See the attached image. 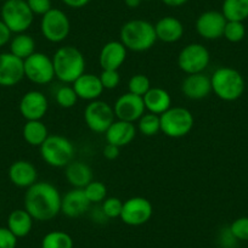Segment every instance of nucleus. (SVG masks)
Segmentation results:
<instances>
[{"mask_svg":"<svg viewBox=\"0 0 248 248\" xmlns=\"http://www.w3.org/2000/svg\"><path fill=\"white\" fill-rule=\"evenodd\" d=\"M62 196L51 183L37 181L25 194V209L37 221H49L61 213Z\"/></svg>","mask_w":248,"mask_h":248,"instance_id":"1","label":"nucleus"},{"mask_svg":"<svg viewBox=\"0 0 248 248\" xmlns=\"http://www.w3.org/2000/svg\"><path fill=\"white\" fill-rule=\"evenodd\" d=\"M55 77L65 84H73L85 73V57L79 49L72 45L61 46L52 55Z\"/></svg>","mask_w":248,"mask_h":248,"instance_id":"2","label":"nucleus"},{"mask_svg":"<svg viewBox=\"0 0 248 248\" xmlns=\"http://www.w3.org/2000/svg\"><path fill=\"white\" fill-rule=\"evenodd\" d=\"M119 42L130 51H147L157 42L155 26L149 21L140 18L128 21L122 26Z\"/></svg>","mask_w":248,"mask_h":248,"instance_id":"3","label":"nucleus"},{"mask_svg":"<svg viewBox=\"0 0 248 248\" xmlns=\"http://www.w3.org/2000/svg\"><path fill=\"white\" fill-rule=\"evenodd\" d=\"M212 92L224 101H236L245 92V79L237 70L220 67L211 77Z\"/></svg>","mask_w":248,"mask_h":248,"instance_id":"4","label":"nucleus"},{"mask_svg":"<svg viewBox=\"0 0 248 248\" xmlns=\"http://www.w3.org/2000/svg\"><path fill=\"white\" fill-rule=\"evenodd\" d=\"M39 149L43 161L54 168H65L75 159V145L62 135H49Z\"/></svg>","mask_w":248,"mask_h":248,"instance_id":"5","label":"nucleus"},{"mask_svg":"<svg viewBox=\"0 0 248 248\" xmlns=\"http://www.w3.org/2000/svg\"><path fill=\"white\" fill-rule=\"evenodd\" d=\"M161 132L166 137L179 139L186 137L194 128L195 119L191 111L185 107L173 106L159 116Z\"/></svg>","mask_w":248,"mask_h":248,"instance_id":"6","label":"nucleus"},{"mask_svg":"<svg viewBox=\"0 0 248 248\" xmlns=\"http://www.w3.org/2000/svg\"><path fill=\"white\" fill-rule=\"evenodd\" d=\"M1 21L15 34L26 33L34 20V14L26 0H5L1 6Z\"/></svg>","mask_w":248,"mask_h":248,"instance_id":"7","label":"nucleus"},{"mask_svg":"<svg viewBox=\"0 0 248 248\" xmlns=\"http://www.w3.org/2000/svg\"><path fill=\"white\" fill-rule=\"evenodd\" d=\"M211 62V54L204 45L191 43L181 49L178 55V66L186 75L202 73Z\"/></svg>","mask_w":248,"mask_h":248,"instance_id":"8","label":"nucleus"},{"mask_svg":"<svg viewBox=\"0 0 248 248\" xmlns=\"http://www.w3.org/2000/svg\"><path fill=\"white\" fill-rule=\"evenodd\" d=\"M40 31L47 42L59 44L66 40L71 32V22L68 16L60 9H51L42 16Z\"/></svg>","mask_w":248,"mask_h":248,"instance_id":"9","label":"nucleus"},{"mask_svg":"<svg viewBox=\"0 0 248 248\" xmlns=\"http://www.w3.org/2000/svg\"><path fill=\"white\" fill-rule=\"evenodd\" d=\"M25 77L38 85H46L55 79V70L51 57L44 52L35 51L23 61Z\"/></svg>","mask_w":248,"mask_h":248,"instance_id":"10","label":"nucleus"},{"mask_svg":"<svg viewBox=\"0 0 248 248\" xmlns=\"http://www.w3.org/2000/svg\"><path fill=\"white\" fill-rule=\"evenodd\" d=\"M113 107L102 100H94L87 105L84 109V121L92 132L105 134L116 121Z\"/></svg>","mask_w":248,"mask_h":248,"instance_id":"11","label":"nucleus"},{"mask_svg":"<svg viewBox=\"0 0 248 248\" xmlns=\"http://www.w3.org/2000/svg\"><path fill=\"white\" fill-rule=\"evenodd\" d=\"M154 214V207L147 199L135 196L123 202L121 220L129 226H140L146 224Z\"/></svg>","mask_w":248,"mask_h":248,"instance_id":"12","label":"nucleus"},{"mask_svg":"<svg viewBox=\"0 0 248 248\" xmlns=\"http://www.w3.org/2000/svg\"><path fill=\"white\" fill-rule=\"evenodd\" d=\"M113 111L114 114H116V118L119 119V121L134 123V122L139 121L141 118L146 108H145L144 99L141 96H138V95L128 92L125 94L121 95L116 100Z\"/></svg>","mask_w":248,"mask_h":248,"instance_id":"13","label":"nucleus"},{"mask_svg":"<svg viewBox=\"0 0 248 248\" xmlns=\"http://www.w3.org/2000/svg\"><path fill=\"white\" fill-rule=\"evenodd\" d=\"M226 22L221 11H204L196 20V32L203 39L217 40L223 37Z\"/></svg>","mask_w":248,"mask_h":248,"instance_id":"14","label":"nucleus"},{"mask_svg":"<svg viewBox=\"0 0 248 248\" xmlns=\"http://www.w3.org/2000/svg\"><path fill=\"white\" fill-rule=\"evenodd\" d=\"M18 109L26 121H42L49 109V102L42 92L31 90L21 97Z\"/></svg>","mask_w":248,"mask_h":248,"instance_id":"15","label":"nucleus"},{"mask_svg":"<svg viewBox=\"0 0 248 248\" xmlns=\"http://www.w3.org/2000/svg\"><path fill=\"white\" fill-rule=\"evenodd\" d=\"M25 78L23 60L11 52L0 54V87L11 88Z\"/></svg>","mask_w":248,"mask_h":248,"instance_id":"16","label":"nucleus"},{"mask_svg":"<svg viewBox=\"0 0 248 248\" xmlns=\"http://www.w3.org/2000/svg\"><path fill=\"white\" fill-rule=\"evenodd\" d=\"M90 201L83 189L70 190L61 200V213L68 218H79L90 209Z\"/></svg>","mask_w":248,"mask_h":248,"instance_id":"17","label":"nucleus"},{"mask_svg":"<svg viewBox=\"0 0 248 248\" xmlns=\"http://www.w3.org/2000/svg\"><path fill=\"white\" fill-rule=\"evenodd\" d=\"M181 92L190 100L206 99L212 93L211 77L203 72L187 75L181 83Z\"/></svg>","mask_w":248,"mask_h":248,"instance_id":"18","label":"nucleus"},{"mask_svg":"<svg viewBox=\"0 0 248 248\" xmlns=\"http://www.w3.org/2000/svg\"><path fill=\"white\" fill-rule=\"evenodd\" d=\"M11 183L21 189H28L38 181V170L34 164L26 159H18L10 166L8 170Z\"/></svg>","mask_w":248,"mask_h":248,"instance_id":"19","label":"nucleus"},{"mask_svg":"<svg viewBox=\"0 0 248 248\" xmlns=\"http://www.w3.org/2000/svg\"><path fill=\"white\" fill-rule=\"evenodd\" d=\"M127 47L121 42L112 40L102 46L99 55V63L102 70H119L127 59Z\"/></svg>","mask_w":248,"mask_h":248,"instance_id":"20","label":"nucleus"},{"mask_svg":"<svg viewBox=\"0 0 248 248\" xmlns=\"http://www.w3.org/2000/svg\"><path fill=\"white\" fill-rule=\"evenodd\" d=\"M105 137H106L107 144L118 147L128 146L137 137V128H135L134 123L117 119L106 130Z\"/></svg>","mask_w":248,"mask_h":248,"instance_id":"21","label":"nucleus"},{"mask_svg":"<svg viewBox=\"0 0 248 248\" xmlns=\"http://www.w3.org/2000/svg\"><path fill=\"white\" fill-rule=\"evenodd\" d=\"M78 99L85 100V101H94L99 100L104 93V87L101 84L99 76L93 73H84L80 76L77 80L72 84Z\"/></svg>","mask_w":248,"mask_h":248,"instance_id":"22","label":"nucleus"},{"mask_svg":"<svg viewBox=\"0 0 248 248\" xmlns=\"http://www.w3.org/2000/svg\"><path fill=\"white\" fill-rule=\"evenodd\" d=\"M157 40L163 43H176L183 38L184 35V25L180 20L173 16H166L161 20L157 21L155 25Z\"/></svg>","mask_w":248,"mask_h":248,"instance_id":"23","label":"nucleus"},{"mask_svg":"<svg viewBox=\"0 0 248 248\" xmlns=\"http://www.w3.org/2000/svg\"><path fill=\"white\" fill-rule=\"evenodd\" d=\"M65 176L75 189H84L88 184L94 180L92 168L84 162L76 159L65 167Z\"/></svg>","mask_w":248,"mask_h":248,"instance_id":"24","label":"nucleus"},{"mask_svg":"<svg viewBox=\"0 0 248 248\" xmlns=\"http://www.w3.org/2000/svg\"><path fill=\"white\" fill-rule=\"evenodd\" d=\"M145 104V108L150 113L158 114L161 116L162 113L169 109L171 107V96L166 89L159 87H154L142 96Z\"/></svg>","mask_w":248,"mask_h":248,"instance_id":"25","label":"nucleus"},{"mask_svg":"<svg viewBox=\"0 0 248 248\" xmlns=\"http://www.w3.org/2000/svg\"><path fill=\"white\" fill-rule=\"evenodd\" d=\"M33 220L30 213L23 209H15L8 217V226L6 228L17 238L26 237L31 233L33 228Z\"/></svg>","mask_w":248,"mask_h":248,"instance_id":"26","label":"nucleus"},{"mask_svg":"<svg viewBox=\"0 0 248 248\" xmlns=\"http://www.w3.org/2000/svg\"><path fill=\"white\" fill-rule=\"evenodd\" d=\"M22 137L31 146L40 147V145L49 137V132L42 121H26L22 128Z\"/></svg>","mask_w":248,"mask_h":248,"instance_id":"27","label":"nucleus"},{"mask_svg":"<svg viewBox=\"0 0 248 248\" xmlns=\"http://www.w3.org/2000/svg\"><path fill=\"white\" fill-rule=\"evenodd\" d=\"M10 52L25 61L35 52V40L27 33H20L10 40Z\"/></svg>","mask_w":248,"mask_h":248,"instance_id":"28","label":"nucleus"},{"mask_svg":"<svg viewBox=\"0 0 248 248\" xmlns=\"http://www.w3.org/2000/svg\"><path fill=\"white\" fill-rule=\"evenodd\" d=\"M221 14L226 21L243 22L248 18V0H224Z\"/></svg>","mask_w":248,"mask_h":248,"instance_id":"29","label":"nucleus"},{"mask_svg":"<svg viewBox=\"0 0 248 248\" xmlns=\"http://www.w3.org/2000/svg\"><path fill=\"white\" fill-rule=\"evenodd\" d=\"M42 248H73V238L65 231H50L43 237Z\"/></svg>","mask_w":248,"mask_h":248,"instance_id":"30","label":"nucleus"},{"mask_svg":"<svg viewBox=\"0 0 248 248\" xmlns=\"http://www.w3.org/2000/svg\"><path fill=\"white\" fill-rule=\"evenodd\" d=\"M138 129L145 137H155L161 132V118L158 114L144 113L138 121Z\"/></svg>","mask_w":248,"mask_h":248,"instance_id":"31","label":"nucleus"},{"mask_svg":"<svg viewBox=\"0 0 248 248\" xmlns=\"http://www.w3.org/2000/svg\"><path fill=\"white\" fill-rule=\"evenodd\" d=\"M55 100H56L57 105L60 107H62V108H72L77 104L78 96L72 85L65 84L56 90V93H55Z\"/></svg>","mask_w":248,"mask_h":248,"instance_id":"32","label":"nucleus"},{"mask_svg":"<svg viewBox=\"0 0 248 248\" xmlns=\"http://www.w3.org/2000/svg\"><path fill=\"white\" fill-rule=\"evenodd\" d=\"M85 196L90 201V203H102L107 197V187L104 183L99 180H93L88 184L84 189Z\"/></svg>","mask_w":248,"mask_h":248,"instance_id":"33","label":"nucleus"},{"mask_svg":"<svg viewBox=\"0 0 248 248\" xmlns=\"http://www.w3.org/2000/svg\"><path fill=\"white\" fill-rule=\"evenodd\" d=\"M151 82L147 76L138 73L130 77L129 82H128V90L132 94L138 95V96H144L150 89H151Z\"/></svg>","mask_w":248,"mask_h":248,"instance_id":"34","label":"nucleus"},{"mask_svg":"<svg viewBox=\"0 0 248 248\" xmlns=\"http://www.w3.org/2000/svg\"><path fill=\"white\" fill-rule=\"evenodd\" d=\"M223 37L230 43H238L246 37V27L243 22L228 21L224 30Z\"/></svg>","mask_w":248,"mask_h":248,"instance_id":"35","label":"nucleus"},{"mask_svg":"<svg viewBox=\"0 0 248 248\" xmlns=\"http://www.w3.org/2000/svg\"><path fill=\"white\" fill-rule=\"evenodd\" d=\"M122 208H123V201L118 197H106L101 203V209L107 219L121 218Z\"/></svg>","mask_w":248,"mask_h":248,"instance_id":"36","label":"nucleus"},{"mask_svg":"<svg viewBox=\"0 0 248 248\" xmlns=\"http://www.w3.org/2000/svg\"><path fill=\"white\" fill-rule=\"evenodd\" d=\"M231 233L237 241H248V217H241L231 223Z\"/></svg>","mask_w":248,"mask_h":248,"instance_id":"37","label":"nucleus"},{"mask_svg":"<svg viewBox=\"0 0 248 248\" xmlns=\"http://www.w3.org/2000/svg\"><path fill=\"white\" fill-rule=\"evenodd\" d=\"M99 77L104 89L107 90L116 89L121 83V75L117 70H102Z\"/></svg>","mask_w":248,"mask_h":248,"instance_id":"38","label":"nucleus"},{"mask_svg":"<svg viewBox=\"0 0 248 248\" xmlns=\"http://www.w3.org/2000/svg\"><path fill=\"white\" fill-rule=\"evenodd\" d=\"M34 15L43 16L51 10V0H26Z\"/></svg>","mask_w":248,"mask_h":248,"instance_id":"39","label":"nucleus"},{"mask_svg":"<svg viewBox=\"0 0 248 248\" xmlns=\"http://www.w3.org/2000/svg\"><path fill=\"white\" fill-rule=\"evenodd\" d=\"M18 238L8 228L0 226V248H16Z\"/></svg>","mask_w":248,"mask_h":248,"instance_id":"40","label":"nucleus"},{"mask_svg":"<svg viewBox=\"0 0 248 248\" xmlns=\"http://www.w3.org/2000/svg\"><path fill=\"white\" fill-rule=\"evenodd\" d=\"M219 240H220L221 246H223L224 248H232L233 246H235V243L237 242L235 236L231 233L230 228L223 229V231L220 232V236H219Z\"/></svg>","mask_w":248,"mask_h":248,"instance_id":"41","label":"nucleus"},{"mask_svg":"<svg viewBox=\"0 0 248 248\" xmlns=\"http://www.w3.org/2000/svg\"><path fill=\"white\" fill-rule=\"evenodd\" d=\"M11 34H13V32L9 30V27L3 21L0 20V47L5 46L8 43H10Z\"/></svg>","mask_w":248,"mask_h":248,"instance_id":"42","label":"nucleus"},{"mask_svg":"<svg viewBox=\"0 0 248 248\" xmlns=\"http://www.w3.org/2000/svg\"><path fill=\"white\" fill-rule=\"evenodd\" d=\"M119 152H121V147L114 146V145L107 144L106 146L102 150V155L106 159H109V161H113V159L118 158Z\"/></svg>","mask_w":248,"mask_h":248,"instance_id":"43","label":"nucleus"},{"mask_svg":"<svg viewBox=\"0 0 248 248\" xmlns=\"http://www.w3.org/2000/svg\"><path fill=\"white\" fill-rule=\"evenodd\" d=\"M62 3L67 5L68 8L72 9H80L84 8L85 5L90 3V0H62Z\"/></svg>","mask_w":248,"mask_h":248,"instance_id":"44","label":"nucleus"},{"mask_svg":"<svg viewBox=\"0 0 248 248\" xmlns=\"http://www.w3.org/2000/svg\"><path fill=\"white\" fill-rule=\"evenodd\" d=\"M167 6H170V8H179V6L185 5L189 0H162Z\"/></svg>","mask_w":248,"mask_h":248,"instance_id":"45","label":"nucleus"},{"mask_svg":"<svg viewBox=\"0 0 248 248\" xmlns=\"http://www.w3.org/2000/svg\"><path fill=\"white\" fill-rule=\"evenodd\" d=\"M142 0H124V3H125V5L128 6V8L130 9H137L138 6L141 4Z\"/></svg>","mask_w":248,"mask_h":248,"instance_id":"46","label":"nucleus"},{"mask_svg":"<svg viewBox=\"0 0 248 248\" xmlns=\"http://www.w3.org/2000/svg\"><path fill=\"white\" fill-rule=\"evenodd\" d=\"M142 1H150V0H142Z\"/></svg>","mask_w":248,"mask_h":248,"instance_id":"47","label":"nucleus"},{"mask_svg":"<svg viewBox=\"0 0 248 248\" xmlns=\"http://www.w3.org/2000/svg\"><path fill=\"white\" fill-rule=\"evenodd\" d=\"M4 1H5V0H4Z\"/></svg>","mask_w":248,"mask_h":248,"instance_id":"48","label":"nucleus"}]
</instances>
